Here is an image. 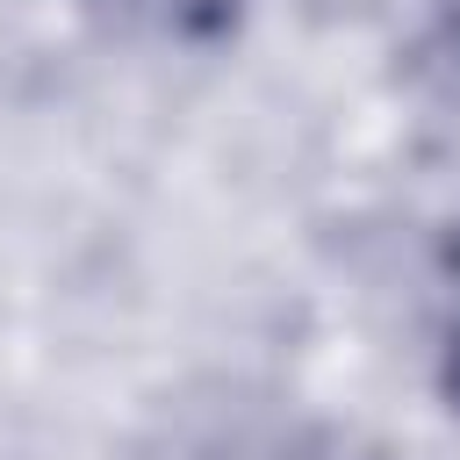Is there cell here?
Instances as JSON below:
<instances>
[{"mask_svg": "<svg viewBox=\"0 0 460 460\" xmlns=\"http://www.w3.org/2000/svg\"><path fill=\"white\" fill-rule=\"evenodd\" d=\"M431 14H438V36L460 50V0H431Z\"/></svg>", "mask_w": 460, "mask_h": 460, "instance_id": "cell-2", "label": "cell"}, {"mask_svg": "<svg viewBox=\"0 0 460 460\" xmlns=\"http://www.w3.org/2000/svg\"><path fill=\"white\" fill-rule=\"evenodd\" d=\"M446 388H453V402H460V331H453V352H446Z\"/></svg>", "mask_w": 460, "mask_h": 460, "instance_id": "cell-3", "label": "cell"}, {"mask_svg": "<svg viewBox=\"0 0 460 460\" xmlns=\"http://www.w3.org/2000/svg\"><path fill=\"white\" fill-rule=\"evenodd\" d=\"M172 14H180V22H194V29H216V22L230 14V0H172Z\"/></svg>", "mask_w": 460, "mask_h": 460, "instance_id": "cell-1", "label": "cell"}]
</instances>
